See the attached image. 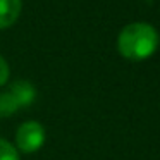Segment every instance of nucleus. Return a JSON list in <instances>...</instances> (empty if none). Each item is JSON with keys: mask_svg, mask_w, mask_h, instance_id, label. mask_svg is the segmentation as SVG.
Wrapping results in <instances>:
<instances>
[{"mask_svg": "<svg viewBox=\"0 0 160 160\" xmlns=\"http://www.w3.org/2000/svg\"><path fill=\"white\" fill-rule=\"evenodd\" d=\"M160 43L158 31L148 22H129L117 36V50L124 59L139 62L157 52Z\"/></svg>", "mask_w": 160, "mask_h": 160, "instance_id": "nucleus-1", "label": "nucleus"}, {"mask_svg": "<svg viewBox=\"0 0 160 160\" xmlns=\"http://www.w3.org/2000/svg\"><path fill=\"white\" fill-rule=\"evenodd\" d=\"M47 131L42 122L38 121H26L16 129L14 146L21 153H35L45 145Z\"/></svg>", "mask_w": 160, "mask_h": 160, "instance_id": "nucleus-2", "label": "nucleus"}, {"mask_svg": "<svg viewBox=\"0 0 160 160\" xmlns=\"http://www.w3.org/2000/svg\"><path fill=\"white\" fill-rule=\"evenodd\" d=\"M22 12V0H0V29H7L18 22Z\"/></svg>", "mask_w": 160, "mask_h": 160, "instance_id": "nucleus-3", "label": "nucleus"}, {"mask_svg": "<svg viewBox=\"0 0 160 160\" xmlns=\"http://www.w3.org/2000/svg\"><path fill=\"white\" fill-rule=\"evenodd\" d=\"M9 90L12 91V95L16 97L21 108H28L36 100V88L26 79H18L14 83H11Z\"/></svg>", "mask_w": 160, "mask_h": 160, "instance_id": "nucleus-4", "label": "nucleus"}, {"mask_svg": "<svg viewBox=\"0 0 160 160\" xmlns=\"http://www.w3.org/2000/svg\"><path fill=\"white\" fill-rule=\"evenodd\" d=\"M19 108L21 107H19L18 100H16V97L12 95V91L9 88L5 91H0V119L12 117Z\"/></svg>", "mask_w": 160, "mask_h": 160, "instance_id": "nucleus-5", "label": "nucleus"}, {"mask_svg": "<svg viewBox=\"0 0 160 160\" xmlns=\"http://www.w3.org/2000/svg\"><path fill=\"white\" fill-rule=\"evenodd\" d=\"M0 160H19L18 148L4 138H0Z\"/></svg>", "mask_w": 160, "mask_h": 160, "instance_id": "nucleus-6", "label": "nucleus"}, {"mask_svg": "<svg viewBox=\"0 0 160 160\" xmlns=\"http://www.w3.org/2000/svg\"><path fill=\"white\" fill-rule=\"evenodd\" d=\"M9 78H11V67H9V62L5 60L4 55H0V88L7 84Z\"/></svg>", "mask_w": 160, "mask_h": 160, "instance_id": "nucleus-7", "label": "nucleus"}]
</instances>
